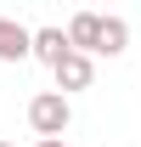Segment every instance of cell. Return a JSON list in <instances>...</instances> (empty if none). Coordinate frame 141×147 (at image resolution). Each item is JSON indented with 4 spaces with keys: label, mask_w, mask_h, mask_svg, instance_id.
<instances>
[{
    "label": "cell",
    "mask_w": 141,
    "mask_h": 147,
    "mask_svg": "<svg viewBox=\"0 0 141 147\" xmlns=\"http://www.w3.org/2000/svg\"><path fill=\"white\" fill-rule=\"evenodd\" d=\"M73 125V102L56 91H34L28 96V130H34L40 142H62V130Z\"/></svg>",
    "instance_id": "6da1fadb"
},
{
    "label": "cell",
    "mask_w": 141,
    "mask_h": 147,
    "mask_svg": "<svg viewBox=\"0 0 141 147\" xmlns=\"http://www.w3.org/2000/svg\"><path fill=\"white\" fill-rule=\"evenodd\" d=\"M51 74H56V96H73V91H90L96 85V62L79 57V51H62V62Z\"/></svg>",
    "instance_id": "7a4b0ae2"
},
{
    "label": "cell",
    "mask_w": 141,
    "mask_h": 147,
    "mask_svg": "<svg viewBox=\"0 0 141 147\" xmlns=\"http://www.w3.org/2000/svg\"><path fill=\"white\" fill-rule=\"evenodd\" d=\"M62 51H68L62 28H28V57H40L45 68H56V62H62Z\"/></svg>",
    "instance_id": "3957f363"
},
{
    "label": "cell",
    "mask_w": 141,
    "mask_h": 147,
    "mask_svg": "<svg viewBox=\"0 0 141 147\" xmlns=\"http://www.w3.org/2000/svg\"><path fill=\"white\" fill-rule=\"evenodd\" d=\"M0 62H28V28L17 17H0Z\"/></svg>",
    "instance_id": "277c9868"
},
{
    "label": "cell",
    "mask_w": 141,
    "mask_h": 147,
    "mask_svg": "<svg viewBox=\"0 0 141 147\" xmlns=\"http://www.w3.org/2000/svg\"><path fill=\"white\" fill-rule=\"evenodd\" d=\"M124 45H130V23L124 17H102V45H96V57H119Z\"/></svg>",
    "instance_id": "5b68a950"
},
{
    "label": "cell",
    "mask_w": 141,
    "mask_h": 147,
    "mask_svg": "<svg viewBox=\"0 0 141 147\" xmlns=\"http://www.w3.org/2000/svg\"><path fill=\"white\" fill-rule=\"evenodd\" d=\"M34 147H68V142H34Z\"/></svg>",
    "instance_id": "8992f818"
},
{
    "label": "cell",
    "mask_w": 141,
    "mask_h": 147,
    "mask_svg": "<svg viewBox=\"0 0 141 147\" xmlns=\"http://www.w3.org/2000/svg\"><path fill=\"white\" fill-rule=\"evenodd\" d=\"M0 147H11V142H0Z\"/></svg>",
    "instance_id": "52a82bcc"
}]
</instances>
